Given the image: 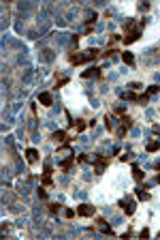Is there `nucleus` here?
<instances>
[{"mask_svg":"<svg viewBox=\"0 0 160 240\" xmlns=\"http://www.w3.org/2000/svg\"><path fill=\"white\" fill-rule=\"evenodd\" d=\"M77 212H79L81 217H92V214H94V206H90V204H81L79 208H77Z\"/></svg>","mask_w":160,"mask_h":240,"instance_id":"f257e3e1","label":"nucleus"},{"mask_svg":"<svg viewBox=\"0 0 160 240\" xmlns=\"http://www.w3.org/2000/svg\"><path fill=\"white\" fill-rule=\"evenodd\" d=\"M39 103H41V105H45V107H49V105L53 103L51 92H41V95H39Z\"/></svg>","mask_w":160,"mask_h":240,"instance_id":"f03ea898","label":"nucleus"},{"mask_svg":"<svg viewBox=\"0 0 160 240\" xmlns=\"http://www.w3.org/2000/svg\"><path fill=\"white\" fill-rule=\"evenodd\" d=\"M26 159H28V163H37V161H39V152H37L34 148H28V150H26Z\"/></svg>","mask_w":160,"mask_h":240,"instance_id":"7ed1b4c3","label":"nucleus"},{"mask_svg":"<svg viewBox=\"0 0 160 240\" xmlns=\"http://www.w3.org/2000/svg\"><path fill=\"white\" fill-rule=\"evenodd\" d=\"M139 37H141V32H139V30H132V32H128V37H124V43L128 45V43H132V41H137Z\"/></svg>","mask_w":160,"mask_h":240,"instance_id":"20e7f679","label":"nucleus"},{"mask_svg":"<svg viewBox=\"0 0 160 240\" xmlns=\"http://www.w3.org/2000/svg\"><path fill=\"white\" fill-rule=\"evenodd\" d=\"M51 140H53V142H64V140H66V133H64V131H53V133H51Z\"/></svg>","mask_w":160,"mask_h":240,"instance_id":"39448f33","label":"nucleus"},{"mask_svg":"<svg viewBox=\"0 0 160 240\" xmlns=\"http://www.w3.org/2000/svg\"><path fill=\"white\" fill-rule=\"evenodd\" d=\"M53 56H56V54H53L51 49H43V54H41V58H43L45 62H51V60H53Z\"/></svg>","mask_w":160,"mask_h":240,"instance_id":"423d86ee","label":"nucleus"},{"mask_svg":"<svg viewBox=\"0 0 160 240\" xmlns=\"http://www.w3.org/2000/svg\"><path fill=\"white\" fill-rule=\"evenodd\" d=\"M132 176H135V180H139V182H141V180L145 178V172H141V169L135 165V167H132Z\"/></svg>","mask_w":160,"mask_h":240,"instance_id":"0eeeda50","label":"nucleus"},{"mask_svg":"<svg viewBox=\"0 0 160 240\" xmlns=\"http://www.w3.org/2000/svg\"><path fill=\"white\" fill-rule=\"evenodd\" d=\"M143 189H147V185L145 187H137V197L139 199H150V193H145Z\"/></svg>","mask_w":160,"mask_h":240,"instance_id":"6e6552de","label":"nucleus"},{"mask_svg":"<svg viewBox=\"0 0 160 240\" xmlns=\"http://www.w3.org/2000/svg\"><path fill=\"white\" fill-rule=\"evenodd\" d=\"M96 75H100V69L96 67H92L90 71H83V77H96Z\"/></svg>","mask_w":160,"mask_h":240,"instance_id":"1a4fd4ad","label":"nucleus"},{"mask_svg":"<svg viewBox=\"0 0 160 240\" xmlns=\"http://www.w3.org/2000/svg\"><path fill=\"white\" fill-rule=\"evenodd\" d=\"M96 17H98V15H96L94 11H92V13H88V17H85V26H92V24H96Z\"/></svg>","mask_w":160,"mask_h":240,"instance_id":"9d476101","label":"nucleus"},{"mask_svg":"<svg viewBox=\"0 0 160 240\" xmlns=\"http://www.w3.org/2000/svg\"><path fill=\"white\" fill-rule=\"evenodd\" d=\"M122 60H124L126 64H132V62H135V56H132L130 51H124V54H122Z\"/></svg>","mask_w":160,"mask_h":240,"instance_id":"9b49d317","label":"nucleus"},{"mask_svg":"<svg viewBox=\"0 0 160 240\" xmlns=\"http://www.w3.org/2000/svg\"><path fill=\"white\" fill-rule=\"evenodd\" d=\"M122 127H126V129H132V118L130 116H122Z\"/></svg>","mask_w":160,"mask_h":240,"instance_id":"f8f14e48","label":"nucleus"},{"mask_svg":"<svg viewBox=\"0 0 160 240\" xmlns=\"http://www.w3.org/2000/svg\"><path fill=\"white\" fill-rule=\"evenodd\" d=\"M105 124H107V129H113V127H115V116H107V118H105Z\"/></svg>","mask_w":160,"mask_h":240,"instance_id":"ddd939ff","label":"nucleus"},{"mask_svg":"<svg viewBox=\"0 0 160 240\" xmlns=\"http://www.w3.org/2000/svg\"><path fill=\"white\" fill-rule=\"evenodd\" d=\"M73 161H75V157H68L66 161H62V163H60V167H62V169H68V167L73 165Z\"/></svg>","mask_w":160,"mask_h":240,"instance_id":"4468645a","label":"nucleus"},{"mask_svg":"<svg viewBox=\"0 0 160 240\" xmlns=\"http://www.w3.org/2000/svg\"><path fill=\"white\" fill-rule=\"evenodd\" d=\"M156 150H160V142H150L147 144V152H156Z\"/></svg>","mask_w":160,"mask_h":240,"instance_id":"2eb2a0df","label":"nucleus"},{"mask_svg":"<svg viewBox=\"0 0 160 240\" xmlns=\"http://www.w3.org/2000/svg\"><path fill=\"white\" fill-rule=\"evenodd\" d=\"M124 99H126V101H139V96L135 95V92H126V95H124Z\"/></svg>","mask_w":160,"mask_h":240,"instance_id":"dca6fc26","label":"nucleus"},{"mask_svg":"<svg viewBox=\"0 0 160 240\" xmlns=\"http://www.w3.org/2000/svg\"><path fill=\"white\" fill-rule=\"evenodd\" d=\"M147 101H150V95H143V96H139V105H147Z\"/></svg>","mask_w":160,"mask_h":240,"instance_id":"f3484780","label":"nucleus"},{"mask_svg":"<svg viewBox=\"0 0 160 240\" xmlns=\"http://www.w3.org/2000/svg\"><path fill=\"white\" fill-rule=\"evenodd\" d=\"M75 127H77V131H83V129H85L88 124H85L83 120H77V122H75Z\"/></svg>","mask_w":160,"mask_h":240,"instance_id":"a211bd4d","label":"nucleus"},{"mask_svg":"<svg viewBox=\"0 0 160 240\" xmlns=\"http://www.w3.org/2000/svg\"><path fill=\"white\" fill-rule=\"evenodd\" d=\"M158 90H160V86H150V88H147V95H156Z\"/></svg>","mask_w":160,"mask_h":240,"instance_id":"6ab92c4d","label":"nucleus"},{"mask_svg":"<svg viewBox=\"0 0 160 240\" xmlns=\"http://www.w3.org/2000/svg\"><path fill=\"white\" fill-rule=\"evenodd\" d=\"M124 112H126V105H115V114H124Z\"/></svg>","mask_w":160,"mask_h":240,"instance_id":"aec40b11","label":"nucleus"},{"mask_svg":"<svg viewBox=\"0 0 160 240\" xmlns=\"http://www.w3.org/2000/svg\"><path fill=\"white\" fill-rule=\"evenodd\" d=\"M43 185H47V187H51V178H49V174H45V176H43Z\"/></svg>","mask_w":160,"mask_h":240,"instance_id":"412c9836","label":"nucleus"},{"mask_svg":"<svg viewBox=\"0 0 160 240\" xmlns=\"http://www.w3.org/2000/svg\"><path fill=\"white\" fill-rule=\"evenodd\" d=\"M128 86H130V90H139V88H141L139 82H132V84H128Z\"/></svg>","mask_w":160,"mask_h":240,"instance_id":"4be33fe9","label":"nucleus"},{"mask_svg":"<svg viewBox=\"0 0 160 240\" xmlns=\"http://www.w3.org/2000/svg\"><path fill=\"white\" fill-rule=\"evenodd\" d=\"M64 217H66V219H71V217H75V210H71V208H68V210H64Z\"/></svg>","mask_w":160,"mask_h":240,"instance_id":"5701e85b","label":"nucleus"},{"mask_svg":"<svg viewBox=\"0 0 160 240\" xmlns=\"http://www.w3.org/2000/svg\"><path fill=\"white\" fill-rule=\"evenodd\" d=\"M37 193H39L41 199H45V197H47V191H45V189H41V187H39V191H37Z\"/></svg>","mask_w":160,"mask_h":240,"instance_id":"b1692460","label":"nucleus"},{"mask_svg":"<svg viewBox=\"0 0 160 240\" xmlns=\"http://www.w3.org/2000/svg\"><path fill=\"white\" fill-rule=\"evenodd\" d=\"M139 236H141V238H147V236H150V230H141Z\"/></svg>","mask_w":160,"mask_h":240,"instance_id":"393cba45","label":"nucleus"},{"mask_svg":"<svg viewBox=\"0 0 160 240\" xmlns=\"http://www.w3.org/2000/svg\"><path fill=\"white\" fill-rule=\"evenodd\" d=\"M120 223H122L120 217H113V219H111V225H120Z\"/></svg>","mask_w":160,"mask_h":240,"instance_id":"a878e982","label":"nucleus"},{"mask_svg":"<svg viewBox=\"0 0 160 240\" xmlns=\"http://www.w3.org/2000/svg\"><path fill=\"white\" fill-rule=\"evenodd\" d=\"M28 37H30V39H37V37H39V32H37V30H30V32H28Z\"/></svg>","mask_w":160,"mask_h":240,"instance_id":"bb28decb","label":"nucleus"},{"mask_svg":"<svg viewBox=\"0 0 160 240\" xmlns=\"http://www.w3.org/2000/svg\"><path fill=\"white\" fill-rule=\"evenodd\" d=\"M49 210H51V212H53V214H56V212H58V210H60V206H58V204H51V208H49Z\"/></svg>","mask_w":160,"mask_h":240,"instance_id":"cd10ccee","label":"nucleus"},{"mask_svg":"<svg viewBox=\"0 0 160 240\" xmlns=\"http://www.w3.org/2000/svg\"><path fill=\"white\" fill-rule=\"evenodd\" d=\"M156 182H160V174H158V178H156Z\"/></svg>","mask_w":160,"mask_h":240,"instance_id":"c85d7f7f","label":"nucleus"}]
</instances>
